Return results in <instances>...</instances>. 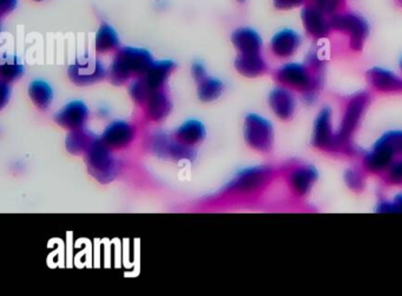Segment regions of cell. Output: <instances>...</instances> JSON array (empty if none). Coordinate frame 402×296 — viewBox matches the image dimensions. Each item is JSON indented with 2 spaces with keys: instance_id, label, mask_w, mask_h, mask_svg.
I'll return each instance as SVG.
<instances>
[{
  "instance_id": "cell-1",
  "label": "cell",
  "mask_w": 402,
  "mask_h": 296,
  "mask_svg": "<svg viewBox=\"0 0 402 296\" xmlns=\"http://www.w3.org/2000/svg\"><path fill=\"white\" fill-rule=\"evenodd\" d=\"M371 97L368 94H355L351 98L344 108V115L341 118L340 128L337 131V138L340 142L342 154H352L353 135L359 128L364 113L369 106Z\"/></svg>"
},
{
  "instance_id": "cell-2",
  "label": "cell",
  "mask_w": 402,
  "mask_h": 296,
  "mask_svg": "<svg viewBox=\"0 0 402 296\" xmlns=\"http://www.w3.org/2000/svg\"><path fill=\"white\" fill-rule=\"evenodd\" d=\"M154 64L152 56L143 49L125 47L111 67V79L116 84L125 82L132 74H147Z\"/></svg>"
},
{
  "instance_id": "cell-3",
  "label": "cell",
  "mask_w": 402,
  "mask_h": 296,
  "mask_svg": "<svg viewBox=\"0 0 402 296\" xmlns=\"http://www.w3.org/2000/svg\"><path fill=\"white\" fill-rule=\"evenodd\" d=\"M88 165L91 175L102 183H108L117 174L116 158L104 140H93L88 148Z\"/></svg>"
},
{
  "instance_id": "cell-4",
  "label": "cell",
  "mask_w": 402,
  "mask_h": 296,
  "mask_svg": "<svg viewBox=\"0 0 402 296\" xmlns=\"http://www.w3.org/2000/svg\"><path fill=\"white\" fill-rule=\"evenodd\" d=\"M274 174V170L269 167L244 169L229 183L227 191L237 195H250L266 187Z\"/></svg>"
},
{
  "instance_id": "cell-5",
  "label": "cell",
  "mask_w": 402,
  "mask_h": 296,
  "mask_svg": "<svg viewBox=\"0 0 402 296\" xmlns=\"http://www.w3.org/2000/svg\"><path fill=\"white\" fill-rule=\"evenodd\" d=\"M244 138L248 145L257 151H271L274 143V131L271 122L255 113L249 115L244 123Z\"/></svg>"
},
{
  "instance_id": "cell-6",
  "label": "cell",
  "mask_w": 402,
  "mask_h": 296,
  "mask_svg": "<svg viewBox=\"0 0 402 296\" xmlns=\"http://www.w3.org/2000/svg\"><path fill=\"white\" fill-rule=\"evenodd\" d=\"M313 145L321 151L342 154L337 131L332 126V110L329 108H325L317 115L314 124Z\"/></svg>"
},
{
  "instance_id": "cell-7",
  "label": "cell",
  "mask_w": 402,
  "mask_h": 296,
  "mask_svg": "<svg viewBox=\"0 0 402 296\" xmlns=\"http://www.w3.org/2000/svg\"><path fill=\"white\" fill-rule=\"evenodd\" d=\"M278 79L287 89L298 90L309 97L317 89V79L300 64H288L278 71Z\"/></svg>"
},
{
  "instance_id": "cell-8",
  "label": "cell",
  "mask_w": 402,
  "mask_h": 296,
  "mask_svg": "<svg viewBox=\"0 0 402 296\" xmlns=\"http://www.w3.org/2000/svg\"><path fill=\"white\" fill-rule=\"evenodd\" d=\"M287 186L296 199H303L316 182L317 172L303 164H295L286 172Z\"/></svg>"
},
{
  "instance_id": "cell-9",
  "label": "cell",
  "mask_w": 402,
  "mask_h": 296,
  "mask_svg": "<svg viewBox=\"0 0 402 296\" xmlns=\"http://www.w3.org/2000/svg\"><path fill=\"white\" fill-rule=\"evenodd\" d=\"M152 150L159 156L171 160H191V157L195 156V151L190 145H184L179 140H174L166 133L156 135L152 140Z\"/></svg>"
},
{
  "instance_id": "cell-10",
  "label": "cell",
  "mask_w": 402,
  "mask_h": 296,
  "mask_svg": "<svg viewBox=\"0 0 402 296\" xmlns=\"http://www.w3.org/2000/svg\"><path fill=\"white\" fill-rule=\"evenodd\" d=\"M332 25L337 30L347 32L351 35L353 49L360 50L362 47L368 35L367 24L362 18L353 15L337 16L332 19Z\"/></svg>"
},
{
  "instance_id": "cell-11",
  "label": "cell",
  "mask_w": 402,
  "mask_h": 296,
  "mask_svg": "<svg viewBox=\"0 0 402 296\" xmlns=\"http://www.w3.org/2000/svg\"><path fill=\"white\" fill-rule=\"evenodd\" d=\"M106 71L99 60L96 59H83L74 63L69 69V76L72 82L79 85H86L97 82L104 77Z\"/></svg>"
},
{
  "instance_id": "cell-12",
  "label": "cell",
  "mask_w": 402,
  "mask_h": 296,
  "mask_svg": "<svg viewBox=\"0 0 402 296\" xmlns=\"http://www.w3.org/2000/svg\"><path fill=\"white\" fill-rule=\"evenodd\" d=\"M88 115L89 110L83 101H71L56 115V122L63 128L78 130L86 123Z\"/></svg>"
},
{
  "instance_id": "cell-13",
  "label": "cell",
  "mask_w": 402,
  "mask_h": 296,
  "mask_svg": "<svg viewBox=\"0 0 402 296\" xmlns=\"http://www.w3.org/2000/svg\"><path fill=\"white\" fill-rule=\"evenodd\" d=\"M395 158L396 156L393 152L376 145L373 150L364 155L362 165L367 172L376 174V175H383L392 164L396 161Z\"/></svg>"
},
{
  "instance_id": "cell-14",
  "label": "cell",
  "mask_w": 402,
  "mask_h": 296,
  "mask_svg": "<svg viewBox=\"0 0 402 296\" xmlns=\"http://www.w3.org/2000/svg\"><path fill=\"white\" fill-rule=\"evenodd\" d=\"M273 113L282 121H289L295 113V98L287 88H276L269 96Z\"/></svg>"
},
{
  "instance_id": "cell-15",
  "label": "cell",
  "mask_w": 402,
  "mask_h": 296,
  "mask_svg": "<svg viewBox=\"0 0 402 296\" xmlns=\"http://www.w3.org/2000/svg\"><path fill=\"white\" fill-rule=\"evenodd\" d=\"M367 79L371 88L379 92H402V79L385 69H371L368 71Z\"/></svg>"
},
{
  "instance_id": "cell-16",
  "label": "cell",
  "mask_w": 402,
  "mask_h": 296,
  "mask_svg": "<svg viewBox=\"0 0 402 296\" xmlns=\"http://www.w3.org/2000/svg\"><path fill=\"white\" fill-rule=\"evenodd\" d=\"M134 136V126L127 122L118 121L108 125L102 140H104L105 145H108L110 148H123L130 145Z\"/></svg>"
},
{
  "instance_id": "cell-17",
  "label": "cell",
  "mask_w": 402,
  "mask_h": 296,
  "mask_svg": "<svg viewBox=\"0 0 402 296\" xmlns=\"http://www.w3.org/2000/svg\"><path fill=\"white\" fill-rule=\"evenodd\" d=\"M298 47H300V37L298 33L290 30L279 32L271 40V50L275 55L281 58H287L294 55Z\"/></svg>"
},
{
  "instance_id": "cell-18",
  "label": "cell",
  "mask_w": 402,
  "mask_h": 296,
  "mask_svg": "<svg viewBox=\"0 0 402 296\" xmlns=\"http://www.w3.org/2000/svg\"><path fill=\"white\" fill-rule=\"evenodd\" d=\"M232 43L242 55L259 54V50L262 47L259 35L250 28H240L234 32Z\"/></svg>"
},
{
  "instance_id": "cell-19",
  "label": "cell",
  "mask_w": 402,
  "mask_h": 296,
  "mask_svg": "<svg viewBox=\"0 0 402 296\" xmlns=\"http://www.w3.org/2000/svg\"><path fill=\"white\" fill-rule=\"evenodd\" d=\"M235 67H236V70L246 77H257L267 69L266 63L259 54H252V55L241 54L235 62Z\"/></svg>"
},
{
  "instance_id": "cell-20",
  "label": "cell",
  "mask_w": 402,
  "mask_h": 296,
  "mask_svg": "<svg viewBox=\"0 0 402 296\" xmlns=\"http://www.w3.org/2000/svg\"><path fill=\"white\" fill-rule=\"evenodd\" d=\"M170 101L161 91H152L147 99V116L152 121H159L170 111Z\"/></svg>"
},
{
  "instance_id": "cell-21",
  "label": "cell",
  "mask_w": 402,
  "mask_h": 296,
  "mask_svg": "<svg viewBox=\"0 0 402 296\" xmlns=\"http://www.w3.org/2000/svg\"><path fill=\"white\" fill-rule=\"evenodd\" d=\"M176 137L177 140H181L184 145H193L200 143L205 137L204 125L202 124L201 122L188 121L184 124L181 125L176 131Z\"/></svg>"
},
{
  "instance_id": "cell-22",
  "label": "cell",
  "mask_w": 402,
  "mask_h": 296,
  "mask_svg": "<svg viewBox=\"0 0 402 296\" xmlns=\"http://www.w3.org/2000/svg\"><path fill=\"white\" fill-rule=\"evenodd\" d=\"M174 67V63L171 60H163V62L154 63L150 69L147 71L145 76V83L149 86L151 91L159 90L166 82L168 76L170 74Z\"/></svg>"
},
{
  "instance_id": "cell-23",
  "label": "cell",
  "mask_w": 402,
  "mask_h": 296,
  "mask_svg": "<svg viewBox=\"0 0 402 296\" xmlns=\"http://www.w3.org/2000/svg\"><path fill=\"white\" fill-rule=\"evenodd\" d=\"M302 20L305 24V28L310 35L316 37H323L328 32V24L320 12L313 8H306L302 13Z\"/></svg>"
},
{
  "instance_id": "cell-24",
  "label": "cell",
  "mask_w": 402,
  "mask_h": 296,
  "mask_svg": "<svg viewBox=\"0 0 402 296\" xmlns=\"http://www.w3.org/2000/svg\"><path fill=\"white\" fill-rule=\"evenodd\" d=\"M29 94L39 109H47L54 99V91L44 81H35L29 88Z\"/></svg>"
},
{
  "instance_id": "cell-25",
  "label": "cell",
  "mask_w": 402,
  "mask_h": 296,
  "mask_svg": "<svg viewBox=\"0 0 402 296\" xmlns=\"http://www.w3.org/2000/svg\"><path fill=\"white\" fill-rule=\"evenodd\" d=\"M118 37L116 32L108 25H103L96 35V49L99 52H108L118 47Z\"/></svg>"
},
{
  "instance_id": "cell-26",
  "label": "cell",
  "mask_w": 402,
  "mask_h": 296,
  "mask_svg": "<svg viewBox=\"0 0 402 296\" xmlns=\"http://www.w3.org/2000/svg\"><path fill=\"white\" fill-rule=\"evenodd\" d=\"M222 91H223V84L220 79L207 77L200 82L198 97L203 101H215L220 97Z\"/></svg>"
},
{
  "instance_id": "cell-27",
  "label": "cell",
  "mask_w": 402,
  "mask_h": 296,
  "mask_svg": "<svg viewBox=\"0 0 402 296\" xmlns=\"http://www.w3.org/2000/svg\"><path fill=\"white\" fill-rule=\"evenodd\" d=\"M91 143L93 140L90 138L89 133L81 129L74 130V133H71L66 138V148L72 154L84 151L89 148Z\"/></svg>"
},
{
  "instance_id": "cell-28",
  "label": "cell",
  "mask_w": 402,
  "mask_h": 296,
  "mask_svg": "<svg viewBox=\"0 0 402 296\" xmlns=\"http://www.w3.org/2000/svg\"><path fill=\"white\" fill-rule=\"evenodd\" d=\"M379 147L393 152L395 156L402 155V131H392V133L383 135L376 143Z\"/></svg>"
},
{
  "instance_id": "cell-29",
  "label": "cell",
  "mask_w": 402,
  "mask_h": 296,
  "mask_svg": "<svg viewBox=\"0 0 402 296\" xmlns=\"http://www.w3.org/2000/svg\"><path fill=\"white\" fill-rule=\"evenodd\" d=\"M24 67L17 59H8L5 60L1 65V76L3 79L6 81H15V79H19L20 76L23 74Z\"/></svg>"
},
{
  "instance_id": "cell-30",
  "label": "cell",
  "mask_w": 402,
  "mask_h": 296,
  "mask_svg": "<svg viewBox=\"0 0 402 296\" xmlns=\"http://www.w3.org/2000/svg\"><path fill=\"white\" fill-rule=\"evenodd\" d=\"M344 181L353 191L360 192L364 188V175L362 170L360 169L352 168L347 170L344 174Z\"/></svg>"
},
{
  "instance_id": "cell-31",
  "label": "cell",
  "mask_w": 402,
  "mask_h": 296,
  "mask_svg": "<svg viewBox=\"0 0 402 296\" xmlns=\"http://www.w3.org/2000/svg\"><path fill=\"white\" fill-rule=\"evenodd\" d=\"M385 182L391 186L402 187V160L395 161L389 169L383 174Z\"/></svg>"
},
{
  "instance_id": "cell-32",
  "label": "cell",
  "mask_w": 402,
  "mask_h": 296,
  "mask_svg": "<svg viewBox=\"0 0 402 296\" xmlns=\"http://www.w3.org/2000/svg\"><path fill=\"white\" fill-rule=\"evenodd\" d=\"M151 92L152 91L149 89L145 81H136L130 86V94H131L132 98L140 103L147 101Z\"/></svg>"
},
{
  "instance_id": "cell-33",
  "label": "cell",
  "mask_w": 402,
  "mask_h": 296,
  "mask_svg": "<svg viewBox=\"0 0 402 296\" xmlns=\"http://www.w3.org/2000/svg\"><path fill=\"white\" fill-rule=\"evenodd\" d=\"M378 211L380 213H402V194L396 196L393 201L380 203Z\"/></svg>"
},
{
  "instance_id": "cell-34",
  "label": "cell",
  "mask_w": 402,
  "mask_h": 296,
  "mask_svg": "<svg viewBox=\"0 0 402 296\" xmlns=\"http://www.w3.org/2000/svg\"><path fill=\"white\" fill-rule=\"evenodd\" d=\"M191 70H193V79H196L198 83L207 79V72H205L204 67L200 63H195Z\"/></svg>"
},
{
  "instance_id": "cell-35",
  "label": "cell",
  "mask_w": 402,
  "mask_h": 296,
  "mask_svg": "<svg viewBox=\"0 0 402 296\" xmlns=\"http://www.w3.org/2000/svg\"><path fill=\"white\" fill-rule=\"evenodd\" d=\"M302 0H275V5L279 8H291L301 4Z\"/></svg>"
},
{
  "instance_id": "cell-36",
  "label": "cell",
  "mask_w": 402,
  "mask_h": 296,
  "mask_svg": "<svg viewBox=\"0 0 402 296\" xmlns=\"http://www.w3.org/2000/svg\"><path fill=\"white\" fill-rule=\"evenodd\" d=\"M17 0H0V8L3 13L10 12L16 6Z\"/></svg>"
},
{
  "instance_id": "cell-37",
  "label": "cell",
  "mask_w": 402,
  "mask_h": 296,
  "mask_svg": "<svg viewBox=\"0 0 402 296\" xmlns=\"http://www.w3.org/2000/svg\"><path fill=\"white\" fill-rule=\"evenodd\" d=\"M400 67H401V70H402V60H401V63H400Z\"/></svg>"
},
{
  "instance_id": "cell-38",
  "label": "cell",
  "mask_w": 402,
  "mask_h": 296,
  "mask_svg": "<svg viewBox=\"0 0 402 296\" xmlns=\"http://www.w3.org/2000/svg\"><path fill=\"white\" fill-rule=\"evenodd\" d=\"M239 1H244V0H239Z\"/></svg>"
}]
</instances>
